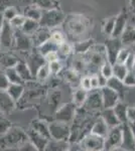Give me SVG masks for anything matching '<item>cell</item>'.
Masks as SVG:
<instances>
[{
	"label": "cell",
	"instance_id": "1",
	"mask_svg": "<svg viewBox=\"0 0 135 151\" xmlns=\"http://www.w3.org/2000/svg\"><path fill=\"white\" fill-rule=\"evenodd\" d=\"M65 30L69 38L74 41L84 40V35H87L92 26V20L81 14H72L65 17Z\"/></svg>",
	"mask_w": 135,
	"mask_h": 151
},
{
	"label": "cell",
	"instance_id": "2",
	"mask_svg": "<svg viewBox=\"0 0 135 151\" xmlns=\"http://www.w3.org/2000/svg\"><path fill=\"white\" fill-rule=\"evenodd\" d=\"M0 139L2 141V144H0L1 148L6 147H18L23 142L28 140L27 134L22 129L17 127H11L4 135L0 136Z\"/></svg>",
	"mask_w": 135,
	"mask_h": 151
},
{
	"label": "cell",
	"instance_id": "3",
	"mask_svg": "<svg viewBox=\"0 0 135 151\" xmlns=\"http://www.w3.org/2000/svg\"><path fill=\"white\" fill-rule=\"evenodd\" d=\"M64 20H65V15L60 9H45V10H43V14H41L40 20V25L51 29L62 24Z\"/></svg>",
	"mask_w": 135,
	"mask_h": 151
},
{
	"label": "cell",
	"instance_id": "4",
	"mask_svg": "<svg viewBox=\"0 0 135 151\" xmlns=\"http://www.w3.org/2000/svg\"><path fill=\"white\" fill-rule=\"evenodd\" d=\"M104 139V150H117L121 147L122 124L109 128Z\"/></svg>",
	"mask_w": 135,
	"mask_h": 151
},
{
	"label": "cell",
	"instance_id": "5",
	"mask_svg": "<svg viewBox=\"0 0 135 151\" xmlns=\"http://www.w3.org/2000/svg\"><path fill=\"white\" fill-rule=\"evenodd\" d=\"M83 108L86 109L88 112L91 113H98L101 112L103 109V100L101 95V90L92 89L88 91L87 98L85 100V103L83 105Z\"/></svg>",
	"mask_w": 135,
	"mask_h": 151
},
{
	"label": "cell",
	"instance_id": "6",
	"mask_svg": "<svg viewBox=\"0 0 135 151\" xmlns=\"http://www.w3.org/2000/svg\"><path fill=\"white\" fill-rule=\"evenodd\" d=\"M48 131H50L51 139L58 141H69L70 139V125L67 123L55 121L48 124Z\"/></svg>",
	"mask_w": 135,
	"mask_h": 151
},
{
	"label": "cell",
	"instance_id": "7",
	"mask_svg": "<svg viewBox=\"0 0 135 151\" xmlns=\"http://www.w3.org/2000/svg\"><path fill=\"white\" fill-rule=\"evenodd\" d=\"M104 137L96 135L93 133H88L87 135L80 141L82 150L89 151H101L104 150Z\"/></svg>",
	"mask_w": 135,
	"mask_h": 151
},
{
	"label": "cell",
	"instance_id": "8",
	"mask_svg": "<svg viewBox=\"0 0 135 151\" xmlns=\"http://www.w3.org/2000/svg\"><path fill=\"white\" fill-rule=\"evenodd\" d=\"M12 47L21 52H30L34 47L31 36L23 33L21 30H14V40Z\"/></svg>",
	"mask_w": 135,
	"mask_h": 151
},
{
	"label": "cell",
	"instance_id": "9",
	"mask_svg": "<svg viewBox=\"0 0 135 151\" xmlns=\"http://www.w3.org/2000/svg\"><path fill=\"white\" fill-rule=\"evenodd\" d=\"M76 110H77V107L73 103L64 104L63 106L58 107L56 112V120L67 124L72 123L76 114Z\"/></svg>",
	"mask_w": 135,
	"mask_h": 151
},
{
	"label": "cell",
	"instance_id": "10",
	"mask_svg": "<svg viewBox=\"0 0 135 151\" xmlns=\"http://www.w3.org/2000/svg\"><path fill=\"white\" fill-rule=\"evenodd\" d=\"M13 40L14 30L5 20L2 30L0 31V50H3V52H8L9 48H11L13 45Z\"/></svg>",
	"mask_w": 135,
	"mask_h": 151
},
{
	"label": "cell",
	"instance_id": "11",
	"mask_svg": "<svg viewBox=\"0 0 135 151\" xmlns=\"http://www.w3.org/2000/svg\"><path fill=\"white\" fill-rule=\"evenodd\" d=\"M122 47H123V45H122L119 37L118 38L111 37L106 40V43H105V50H106L107 60L112 65L116 63V57H117V55H118L120 48Z\"/></svg>",
	"mask_w": 135,
	"mask_h": 151
},
{
	"label": "cell",
	"instance_id": "12",
	"mask_svg": "<svg viewBox=\"0 0 135 151\" xmlns=\"http://www.w3.org/2000/svg\"><path fill=\"white\" fill-rule=\"evenodd\" d=\"M100 90H101V95L103 100V109L113 108L120 101L118 94L114 90H112L111 88L105 86L102 87Z\"/></svg>",
	"mask_w": 135,
	"mask_h": 151
},
{
	"label": "cell",
	"instance_id": "13",
	"mask_svg": "<svg viewBox=\"0 0 135 151\" xmlns=\"http://www.w3.org/2000/svg\"><path fill=\"white\" fill-rule=\"evenodd\" d=\"M127 20H128V13H127L126 9L123 8L119 12L118 15H116L114 28H113L111 37H116V38L120 37L121 33L123 32L124 28L126 27V25H127Z\"/></svg>",
	"mask_w": 135,
	"mask_h": 151
},
{
	"label": "cell",
	"instance_id": "14",
	"mask_svg": "<svg viewBox=\"0 0 135 151\" xmlns=\"http://www.w3.org/2000/svg\"><path fill=\"white\" fill-rule=\"evenodd\" d=\"M121 150H135V141L131 130H130L128 122L122 123Z\"/></svg>",
	"mask_w": 135,
	"mask_h": 151
},
{
	"label": "cell",
	"instance_id": "15",
	"mask_svg": "<svg viewBox=\"0 0 135 151\" xmlns=\"http://www.w3.org/2000/svg\"><path fill=\"white\" fill-rule=\"evenodd\" d=\"M27 134L28 140L30 141L32 144L35 146L38 150H45V146L48 142V138H46L45 136H43V134L38 133V131H35L34 129L30 127V129L26 132Z\"/></svg>",
	"mask_w": 135,
	"mask_h": 151
},
{
	"label": "cell",
	"instance_id": "16",
	"mask_svg": "<svg viewBox=\"0 0 135 151\" xmlns=\"http://www.w3.org/2000/svg\"><path fill=\"white\" fill-rule=\"evenodd\" d=\"M51 28L45 27V26H40V27L38 28V30L31 35L33 47H38L41 43L45 42L46 40H48L51 38Z\"/></svg>",
	"mask_w": 135,
	"mask_h": 151
},
{
	"label": "cell",
	"instance_id": "17",
	"mask_svg": "<svg viewBox=\"0 0 135 151\" xmlns=\"http://www.w3.org/2000/svg\"><path fill=\"white\" fill-rule=\"evenodd\" d=\"M106 86L111 88L112 90H114V91L118 94L120 100L124 99L125 94H126V91H127V86H125L123 81H121V80L117 79L116 77L112 76L109 79H107Z\"/></svg>",
	"mask_w": 135,
	"mask_h": 151
},
{
	"label": "cell",
	"instance_id": "18",
	"mask_svg": "<svg viewBox=\"0 0 135 151\" xmlns=\"http://www.w3.org/2000/svg\"><path fill=\"white\" fill-rule=\"evenodd\" d=\"M15 107V102L9 96L6 90L0 91V112L4 114H8L13 110Z\"/></svg>",
	"mask_w": 135,
	"mask_h": 151
},
{
	"label": "cell",
	"instance_id": "19",
	"mask_svg": "<svg viewBox=\"0 0 135 151\" xmlns=\"http://www.w3.org/2000/svg\"><path fill=\"white\" fill-rule=\"evenodd\" d=\"M14 68H15L16 72L18 73V75L20 76V78L22 79V81L24 83L31 82L34 80V76L32 74V72H31V70L29 69L28 65L26 64V62L19 60Z\"/></svg>",
	"mask_w": 135,
	"mask_h": 151
},
{
	"label": "cell",
	"instance_id": "20",
	"mask_svg": "<svg viewBox=\"0 0 135 151\" xmlns=\"http://www.w3.org/2000/svg\"><path fill=\"white\" fill-rule=\"evenodd\" d=\"M101 117L104 119V121L106 122V124L108 125V127L111 128V127H114V126H117V125H120V121L118 120L117 118L116 114H115L114 110L113 108H105V109H102L101 112Z\"/></svg>",
	"mask_w": 135,
	"mask_h": 151
},
{
	"label": "cell",
	"instance_id": "21",
	"mask_svg": "<svg viewBox=\"0 0 135 151\" xmlns=\"http://www.w3.org/2000/svg\"><path fill=\"white\" fill-rule=\"evenodd\" d=\"M108 130H109V127H108L106 122L104 121V119L100 116L97 117L96 120L94 121V123H93L92 128H91V133L102 136V137L105 138V136L108 133Z\"/></svg>",
	"mask_w": 135,
	"mask_h": 151
},
{
	"label": "cell",
	"instance_id": "22",
	"mask_svg": "<svg viewBox=\"0 0 135 151\" xmlns=\"http://www.w3.org/2000/svg\"><path fill=\"white\" fill-rule=\"evenodd\" d=\"M119 40L121 41L122 45H125V47L135 43V26L126 25L123 32L120 35Z\"/></svg>",
	"mask_w": 135,
	"mask_h": 151
},
{
	"label": "cell",
	"instance_id": "23",
	"mask_svg": "<svg viewBox=\"0 0 135 151\" xmlns=\"http://www.w3.org/2000/svg\"><path fill=\"white\" fill-rule=\"evenodd\" d=\"M45 58H43V57L38 52L31 53V55L28 57L27 60H26V64L28 65L29 69L31 70L33 76L35 74L36 70H38L41 65L45 64Z\"/></svg>",
	"mask_w": 135,
	"mask_h": 151
},
{
	"label": "cell",
	"instance_id": "24",
	"mask_svg": "<svg viewBox=\"0 0 135 151\" xmlns=\"http://www.w3.org/2000/svg\"><path fill=\"white\" fill-rule=\"evenodd\" d=\"M19 58L14 55L13 53L8 52H3L0 53V65L3 67V69H8V68L15 67V65L18 63Z\"/></svg>",
	"mask_w": 135,
	"mask_h": 151
},
{
	"label": "cell",
	"instance_id": "25",
	"mask_svg": "<svg viewBox=\"0 0 135 151\" xmlns=\"http://www.w3.org/2000/svg\"><path fill=\"white\" fill-rule=\"evenodd\" d=\"M6 92L9 96L13 99V101L17 103L24 94V85L23 84H9Z\"/></svg>",
	"mask_w": 135,
	"mask_h": 151
},
{
	"label": "cell",
	"instance_id": "26",
	"mask_svg": "<svg viewBox=\"0 0 135 151\" xmlns=\"http://www.w3.org/2000/svg\"><path fill=\"white\" fill-rule=\"evenodd\" d=\"M23 15L25 16L26 18H30L33 19V20H36L40 22L41 14H43V9L40 8L38 6H36L35 4H31V5H28L26 7H24L23 9Z\"/></svg>",
	"mask_w": 135,
	"mask_h": 151
},
{
	"label": "cell",
	"instance_id": "27",
	"mask_svg": "<svg viewBox=\"0 0 135 151\" xmlns=\"http://www.w3.org/2000/svg\"><path fill=\"white\" fill-rule=\"evenodd\" d=\"M80 75L78 72H76L75 70H73L72 68L71 69H68L64 72V78H65L66 82L68 84H70L71 86L74 88L80 87V83H81V79L82 78L80 77Z\"/></svg>",
	"mask_w": 135,
	"mask_h": 151
},
{
	"label": "cell",
	"instance_id": "28",
	"mask_svg": "<svg viewBox=\"0 0 135 151\" xmlns=\"http://www.w3.org/2000/svg\"><path fill=\"white\" fill-rule=\"evenodd\" d=\"M115 114H116L117 118L120 121V123H126L128 122V117H127V110H128V106L123 102H118L114 107H113Z\"/></svg>",
	"mask_w": 135,
	"mask_h": 151
},
{
	"label": "cell",
	"instance_id": "29",
	"mask_svg": "<svg viewBox=\"0 0 135 151\" xmlns=\"http://www.w3.org/2000/svg\"><path fill=\"white\" fill-rule=\"evenodd\" d=\"M40 25L38 21L25 17V20H24V23H23V25L21 26L20 30L22 31L23 33H25V35L31 36L36 30H38V28L40 27Z\"/></svg>",
	"mask_w": 135,
	"mask_h": 151
},
{
	"label": "cell",
	"instance_id": "30",
	"mask_svg": "<svg viewBox=\"0 0 135 151\" xmlns=\"http://www.w3.org/2000/svg\"><path fill=\"white\" fill-rule=\"evenodd\" d=\"M88 91L82 89L81 87H77V89L74 91L73 93V104L75 105L77 108L82 107L85 103V100L87 98Z\"/></svg>",
	"mask_w": 135,
	"mask_h": 151
},
{
	"label": "cell",
	"instance_id": "31",
	"mask_svg": "<svg viewBox=\"0 0 135 151\" xmlns=\"http://www.w3.org/2000/svg\"><path fill=\"white\" fill-rule=\"evenodd\" d=\"M94 40L92 38H88V40H79V41H76L75 45H74V50L77 53H83L87 52L88 50H90L91 47L94 45Z\"/></svg>",
	"mask_w": 135,
	"mask_h": 151
},
{
	"label": "cell",
	"instance_id": "32",
	"mask_svg": "<svg viewBox=\"0 0 135 151\" xmlns=\"http://www.w3.org/2000/svg\"><path fill=\"white\" fill-rule=\"evenodd\" d=\"M31 128L34 129L35 131H38V133L43 134V136H45L46 138L51 139V135H50V131H48V124H46V122L43 120H33L31 123Z\"/></svg>",
	"mask_w": 135,
	"mask_h": 151
},
{
	"label": "cell",
	"instance_id": "33",
	"mask_svg": "<svg viewBox=\"0 0 135 151\" xmlns=\"http://www.w3.org/2000/svg\"><path fill=\"white\" fill-rule=\"evenodd\" d=\"M51 76V72L50 69H48V63H45L43 65H41L38 70H36L35 74H34V77H35L36 81L38 83H45L46 80L50 78Z\"/></svg>",
	"mask_w": 135,
	"mask_h": 151
},
{
	"label": "cell",
	"instance_id": "34",
	"mask_svg": "<svg viewBox=\"0 0 135 151\" xmlns=\"http://www.w3.org/2000/svg\"><path fill=\"white\" fill-rule=\"evenodd\" d=\"M58 45H56L55 41H53L50 38L48 40H46L45 42L41 43L40 45L38 47V52L40 53L41 55H45L46 53L51 52H58Z\"/></svg>",
	"mask_w": 135,
	"mask_h": 151
},
{
	"label": "cell",
	"instance_id": "35",
	"mask_svg": "<svg viewBox=\"0 0 135 151\" xmlns=\"http://www.w3.org/2000/svg\"><path fill=\"white\" fill-rule=\"evenodd\" d=\"M69 147H70L69 141H58L50 139L45 150H69Z\"/></svg>",
	"mask_w": 135,
	"mask_h": 151
},
{
	"label": "cell",
	"instance_id": "36",
	"mask_svg": "<svg viewBox=\"0 0 135 151\" xmlns=\"http://www.w3.org/2000/svg\"><path fill=\"white\" fill-rule=\"evenodd\" d=\"M5 73L7 79L10 84H24V82L22 81V79L20 78V76L18 75V73L16 72L15 68H8V69L3 70Z\"/></svg>",
	"mask_w": 135,
	"mask_h": 151
},
{
	"label": "cell",
	"instance_id": "37",
	"mask_svg": "<svg viewBox=\"0 0 135 151\" xmlns=\"http://www.w3.org/2000/svg\"><path fill=\"white\" fill-rule=\"evenodd\" d=\"M72 69L75 70L76 72H78L79 74H81L85 69H87V64H86L84 55H81V53H78L77 57L73 58Z\"/></svg>",
	"mask_w": 135,
	"mask_h": 151
},
{
	"label": "cell",
	"instance_id": "38",
	"mask_svg": "<svg viewBox=\"0 0 135 151\" xmlns=\"http://www.w3.org/2000/svg\"><path fill=\"white\" fill-rule=\"evenodd\" d=\"M127 73H128V70L124 65V64H117V63H115L113 65V76L116 77L117 79L123 81Z\"/></svg>",
	"mask_w": 135,
	"mask_h": 151
},
{
	"label": "cell",
	"instance_id": "39",
	"mask_svg": "<svg viewBox=\"0 0 135 151\" xmlns=\"http://www.w3.org/2000/svg\"><path fill=\"white\" fill-rule=\"evenodd\" d=\"M24 20H25V16L23 14H16L13 18H11L10 20H8L7 22L9 23V25L11 26V28L13 30H20L21 26L23 25Z\"/></svg>",
	"mask_w": 135,
	"mask_h": 151
},
{
	"label": "cell",
	"instance_id": "40",
	"mask_svg": "<svg viewBox=\"0 0 135 151\" xmlns=\"http://www.w3.org/2000/svg\"><path fill=\"white\" fill-rule=\"evenodd\" d=\"M115 18L116 16H110L105 19L104 23H103V33L105 35H108V36H111L112 35V32H113V28H114V23H115Z\"/></svg>",
	"mask_w": 135,
	"mask_h": 151
},
{
	"label": "cell",
	"instance_id": "41",
	"mask_svg": "<svg viewBox=\"0 0 135 151\" xmlns=\"http://www.w3.org/2000/svg\"><path fill=\"white\" fill-rule=\"evenodd\" d=\"M72 50H73V47L72 45H70L67 41H64L61 45H58V58H67L69 55L72 53Z\"/></svg>",
	"mask_w": 135,
	"mask_h": 151
},
{
	"label": "cell",
	"instance_id": "42",
	"mask_svg": "<svg viewBox=\"0 0 135 151\" xmlns=\"http://www.w3.org/2000/svg\"><path fill=\"white\" fill-rule=\"evenodd\" d=\"M33 4H35L36 6H38L43 10L45 9H51V8H56V0H32Z\"/></svg>",
	"mask_w": 135,
	"mask_h": 151
},
{
	"label": "cell",
	"instance_id": "43",
	"mask_svg": "<svg viewBox=\"0 0 135 151\" xmlns=\"http://www.w3.org/2000/svg\"><path fill=\"white\" fill-rule=\"evenodd\" d=\"M100 73H101V75L104 76L106 79H109L110 77L113 76V65L110 64L108 60H106V62L102 65V67L100 68Z\"/></svg>",
	"mask_w": 135,
	"mask_h": 151
},
{
	"label": "cell",
	"instance_id": "44",
	"mask_svg": "<svg viewBox=\"0 0 135 151\" xmlns=\"http://www.w3.org/2000/svg\"><path fill=\"white\" fill-rule=\"evenodd\" d=\"M16 14H18V10H17V8L15 6L6 7V8L4 9V11L2 12V15H3L4 20H6V21H8V20H10L11 18H13Z\"/></svg>",
	"mask_w": 135,
	"mask_h": 151
},
{
	"label": "cell",
	"instance_id": "45",
	"mask_svg": "<svg viewBox=\"0 0 135 151\" xmlns=\"http://www.w3.org/2000/svg\"><path fill=\"white\" fill-rule=\"evenodd\" d=\"M48 69H50L51 75H58L63 69V64L60 60L48 63Z\"/></svg>",
	"mask_w": 135,
	"mask_h": 151
},
{
	"label": "cell",
	"instance_id": "46",
	"mask_svg": "<svg viewBox=\"0 0 135 151\" xmlns=\"http://www.w3.org/2000/svg\"><path fill=\"white\" fill-rule=\"evenodd\" d=\"M129 52H130L128 50V48L123 47L120 48L118 55H117V57H116V63H117V64H124L127 57H128Z\"/></svg>",
	"mask_w": 135,
	"mask_h": 151
},
{
	"label": "cell",
	"instance_id": "47",
	"mask_svg": "<svg viewBox=\"0 0 135 151\" xmlns=\"http://www.w3.org/2000/svg\"><path fill=\"white\" fill-rule=\"evenodd\" d=\"M11 127H12V125H11L10 121L7 120L5 118L0 117V136L4 135Z\"/></svg>",
	"mask_w": 135,
	"mask_h": 151
},
{
	"label": "cell",
	"instance_id": "48",
	"mask_svg": "<svg viewBox=\"0 0 135 151\" xmlns=\"http://www.w3.org/2000/svg\"><path fill=\"white\" fill-rule=\"evenodd\" d=\"M51 40L53 41H55L56 45H61V43L66 40V37H65V35H64V33L62 32V31L55 30V31H51Z\"/></svg>",
	"mask_w": 135,
	"mask_h": 151
},
{
	"label": "cell",
	"instance_id": "49",
	"mask_svg": "<svg viewBox=\"0 0 135 151\" xmlns=\"http://www.w3.org/2000/svg\"><path fill=\"white\" fill-rule=\"evenodd\" d=\"M123 83L127 87H135V74L133 70H128V73L123 79Z\"/></svg>",
	"mask_w": 135,
	"mask_h": 151
},
{
	"label": "cell",
	"instance_id": "50",
	"mask_svg": "<svg viewBox=\"0 0 135 151\" xmlns=\"http://www.w3.org/2000/svg\"><path fill=\"white\" fill-rule=\"evenodd\" d=\"M9 81L8 79H7L5 73H4V70H0V91L1 90H6L7 88L9 86Z\"/></svg>",
	"mask_w": 135,
	"mask_h": 151
},
{
	"label": "cell",
	"instance_id": "51",
	"mask_svg": "<svg viewBox=\"0 0 135 151\" xmlns=\"http://www.w3.org/2000/svg\"><path fill=\"white\" fill-rule=\"evenodd\" d=\"M80 87L82 88V89L86 90V91H90V90H92V87H91V79H90L89 76H85L84 78L81 79Z\"/></svg>",
	"mask_w": 135,
	"mask_h": 151
},
{
	"label": "cell",
	"instance_id": "52",
	"mask_svg": "<svg viewBox=\"0 0 135 151\" xmlns=\"http://www.w3.org/2000/svg\"><path fill=\"white\" fill-rule=\"evenodd\" d=\"M134 60H135V55L133 52H129L128 57H127L126 60H125V63H124V65L127 68L128 70H133Z\"/></svg>",
	"mask_w": 135,
	"mask_h": 151
},
{
	"label": "cell",
	"instance_id": "53",
	"mask_svg": "<svg viewBox=\"0 0 135 151\" xmlns=\"http://www.w3.org/2000/svg\"><path fill=\"white\" fill-rule=\"evenodd\" d=\"M43 58H45V63H51V62H53V60H60L58 52H51L46 53L45 55H43Z\"/></svg>",
	"mask_w": 135,
	"mask_h": 151
},
{
	"label": "cell",
	"instance_id": "54",
	"mask_svg": "<svg viewBox=\"0 0 135 151\" xmlns=\"http://www.w3.org/2000/svg\"><path fill=\"white\" fill-rule=\"evenodd\" d=\"M127 117H128V121L135 122V107H128Z\"/></svg>",
	"mask_w": 135,
	"mask_h": 151
},
{
	"label": "cell",
	"instance_id": "55",
	"mask_svg": "<svg viewBox=\"0 0 135 151\" xmlns=\"http://www.w3.org/2000/svg\"><path fill=\"white\" fill-rule=\"evenodd\" d=\"M90 79H91V87H92V89H97V88H99V82H98L97 74H94V76L90 77Z\"/></svg>",
	"mask_w": 135,
	"mask_h": 151
},
{
	"label": "cell",
	"instance_id": "56",
	"mask_svg": "<svg viewBox=\"0 0 135 151\" xmlns=\"http://www.w3.org/2000/svg\"><path fill=\"white\" fill-rule=\"evenodd\" d=\"M97 76H98V82H99V88L106 86V82H107L106 78H105L103 75H101V73H100V74H97Z\"/></svg>",
	"mask_w": 135,
	"mask_h": 151
},
{
	"label": "cell",
	"instance_id": "57",
	"mask_svg": "<svg viewBox=\"0 0 135 151\" xmlns=\"http://www.w3.org/2000/svg\"><path fill=\"white\" fill-rule=\"evenodd\" d=\"M128 124H129L130 130H131L132 135H133V138H134V141H135V122H131V121H128Z\"/></svg>",
	"mask_w": 135,
	"mask_h": 151
},
{
	"label": "cell",
	"instance_id": "58",
	"mask_svg": "<svg viewBox=\"0 0 135 151\" xmlns=\"http://www.w3.org/2000/svg\"><path fill=\"white\" fill-rule=\"evenodd\" d=\"M129 9L135 14V0H129Z\"/></svg>",
	"mask_w": 135,
	"mask_h": 151
},
{
	"label": "cell",
	"instance_id": "59",
	"mask_svg": "<svg viewBox=\"0 0 135 151\" xmlns=\"http://www.w3.org/2000/svg\"><path fill=\"white\" fill-rule=\"evenodd\" d=\"M4 22H5V20H4L2 13L0 12V31L2 30V27H3V25H4Z\"/></svg>",
	"mask_w": 135,
	"mask_h": 151
},
{
	"label": "cell",
	"instance_id": "60",
	"mask_svg": "<svg viewBox=\"0 0 135 151\" xmlns=\"http://www.w3.org/2000/svg\"><path fill=\"white\" fill-rule=\"evenodd\" d=\"M133 70H135V60H134V65H133Z\"/></svg>",
	"mask_w": 135,
	"mask_h": 151
}]
</instances>
